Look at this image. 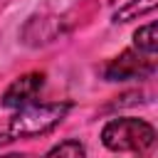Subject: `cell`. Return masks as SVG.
I'll use <instances>...</instances> for the list:
<instances>
[{"label": "cell", "instance_id": "4", "mask_svg": "<svg viewBox=\"0 0 158 158\" xmlns=\"http://www.w3.org/2000/svg\"><path fill=\"white\" fill-rule=\"evenodd\" d=\"M42 86H44V74H42V72H27V74L17 77V79L5 89V94H2V106H7V109H20V106H25V104H32Z\"/></svg>", "mask_w": 158, "mask_h": 158}, {"label": "cell", "instance_id": "1", "mask_svg": "<svg viewBox=\"0 0 158 158\" xmlns=\"http://www.w3.org/2000/svg\"><path fill=\"white\" fill-rule=\"evenodd\" d=\"M101 143L114 153H146L156 143V128L143 118H111L101 131Z\"/></svg>", "mask_w": 158, "mask_h": 158}, {"label": "cell", "instance_id": "2", "mask_svg": "<svg viewBox=\"0 0 158 158\" xmlns=\"http://www.w3.org/2000/svg\"><path fill=\"white\" fill-rule=\"evenodd\" d=\"M72 104L67 101H52V104H25L17 109V114L7 123V136L10 138H30V136H42L59 126V121L67 116Z\"/></svg>", "mask_w": 158, "mask_h": 158}, {"label": "cell", "instance_id": "3", "mask_svg": "<svg viewBox=\"0 0 158 158\" xmlns=\"http://www.w3.org/2000/svg\"><path fill=\"white\" fill-rule=\"evenodd\" d=\"M156 72L153 57L138 52V49H126L118 57H114L104 67V79L109 81H128V79H143Z\"/></svg>", "mask_w": 158, "mask_h": 158}, {"label": "cell", "instance_id": "5", "mask_svg": "<svg viewBox=\"0 0 158 158\" xmlns=\"http://www.w3.org/2000/svg\"><path fill=\"white\" fill-rule=\"evenodd\" d=\"M133 44H136L138 52L153 57L158 52V27H156V22H148V25L138 27L133 32Z\"/></svg>", "mask_w": 158, "mask_h": 158}, {"label": "cell", "instance_id": "6", "mask_svg": "<svg viewBox=\"0 0 158 158\" xmlns=\"http://www.w3.org/2000/svg\"><path fill=\"white\" fill-rule=\"evenodd\" d=\"M156 5H158V0H133V2H128L114 12V22H128V20L141 17V15H148L156 10Z\"/></svg>", "mask_w": 158, "mask_h": 158}, {"label": "cell", "instance_id": "7", "mask_svg": "<svg viewBox=\"0 0 158 158\" xmlns=\"http://www.w3.org/2000/svg\"><path fill=\"white\" fill-rule=\"evenodd\" d=\"M84 156H86L84 146L77 138H69V141H62L54 148H49V153L44 158H84Z\"/></svg>", "mask_w": 158, "mask_h": 158}, {"label": "cell", "instance_id": "8", "mask_svg": "<svg viewBox=\"0 0 158 158\" xmlns=\"http://www.w3.org/2000/svg\"><path fill=\"white\" fill-rule=\"evenodd\" d=\"M0 158H35L30 153H7V156H0Z\"/></svg>", "mask_w": 158, "mask_h": 158}]
</instances>
